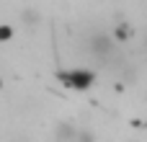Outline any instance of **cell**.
Instances as JSON below:
<instances>
[{
    "mask_svg": "<svg viewBox=\"0 0 147 142\" xmlns=\"http://www.w3.org/2000/svg\"><path fill=\"white\" fill-rule=\"evenodd\" d=\"M59 83L70 91H88L93 83H96V72L93 70H85V67H70V70H62L59 75Z\"/></svg>",
    "mask_w": 147,
    "mask_h": 142,
    "instance_id": "cell-1",
    "label": "cell"
},
{
    "mask_svg": "<svg viewBox=\"0 0 147 142\" xmlns=\"http://www.w3.org/2000/svg\"><path fill=\"white\" fill-rule=\"evenodd\" d=\"M78 129H80V127H75V124H70V122H62V124L57 127V140L59 142H75Z\"/></svg>",
    "mask_w": 147,
    "mask_h": 142,
    "instance_id": "cell-2",
    "label": "cell"
},
{
    "mask_svg": "<svg viewBox=\"0 0 147 142\" xmlns=\"http://www.w3.org/2000/svg\"><path fill=\"white\" fill-rule=\"evenodd\" d=\"M75 142H96V137H93V132L90 129H78V137H75Z\"/></svg>",
    "mask_w": 147,
    "mask_h": 142,
    "instance_id": "cell-3",
    "label": "cell"
}]
</instances>
